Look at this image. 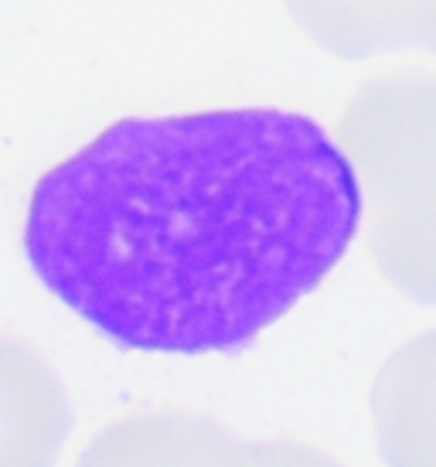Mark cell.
Listing matches in <instances>:
<instances>
[{
    "label": "cell",
    "mask_w": 436,
    "mask_h": 467,
    "mask_svg": "<svg viewBox=\"0 0 436 467\" xmlns=\"http://www.w3.org/2000/svg\"><path fill=\"white\" fill-rule=\"evenodd\" d=\"M358 225L337 137L294 109L235 106L116 119L35 184L25 253L119 348L208 355L280 321Z\"/></svg>",
    "instance_id": "obj_1"
},
{
    "label": "cell",
    "mask_w": 436,
    "mask_h": 467,
    "mask_svg": "<svg viewBox=\"0 0 436 467\" xmlns=\"http://www.w3.org/2000/svg\"><path fill=\"white\" fill-rule=\"evenodd\" d=\"M361 188V219L385 280L436 304V76L402 72L361 86L337 117Z\"/></svg>",
    "instance_id": "obj_2"
},
{
    "label": "cell",
    "mask_w": 436,
    "mask_h": 467,
    "mask_svg": "<svg viewBox=\"0 0 436 467\" xmlns=\"http://www.w3.org/2000/svg\"><path fill=\"white\" fill-rule=\"evenodd\" d=\"M317 48L341 58L436 52V0H283Z\"/></svg>",
    "instance_id": "obj_3"
},
{
    "label": "cell",
    "mask_w": 436,
    "mask_h": 467,
    "mask_svg": "<svg viewBox=\"0 0 436 467\" xmlns=\"http://www.w3.org/2000/svg\"><path fill=\"white\" fill-rule=\"evenodd\" d=\"M72 413L58 379L21 341L0 337V464H45Z\"/></svg>",
    "instance_id": "obj_4"
},
{
    "label": "cell",
    "mask_w": 436,
    "mask_h": 467,
    "mask_svg": "<svg viewBox=\"0 0 436 467\" xmlns=\"http://www.w3.org/2000/svg\"><path fill=\"white\" fill-rule=\"evenodd\" d=\"M372 420L385 461L436 464V335L416 337L385 362Z\"/></svg>",
    "instance_id": "obj_5"
}]
</instances>
